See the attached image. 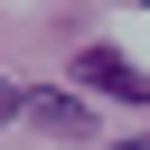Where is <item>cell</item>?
<instances>
[{
    "label": "cell",
    "mask_w": 150,
    "mask_h": 150,
    "mask_svg": "<svg viewBox=\"0 0 150 150\" xmlns=\"http://www.w3.org/2000/svg\"><path fill=\"white\" fill-rule=\"evenodd\" d=\"M9 112H28V94H19V84H0V122H9Z\"/></svg>",
    "instance_id": "obj_3"
},
{
    "label": "cell",
    "mask_w": 150,
    "mask_h": 150,
    "mask_svg": "<svg viewBox=\"0 0 150 150\" xmlns=\"http://www.w3.org/2000/svg\"><path fill=\"white\" fill-rule=\"evenodd\" d=\"M75 84H84V94H122V103H150V75H141L122 47H84V56H75Z\"/></svg>",
    "instance_id": "obj_1"
},
{
    "label": "cell",
    "mask_w": 150,
    "mask_h": 150,
    "mask_svg": "<svg viewBox=\"0 0 150 150\" xmlns=\"http://www.w3.org/2000/svg\"><path fill=\"white\" fill-rule=\"evenodd\" d=\"M28 122L56 131V141H84V131H94V112H84L75 94H28Z\"/></svg>",
    "instance_id": "obj_2"
},
{
    "label": "cell",
    "mask_w": 150,
    "mask_h": 150,
    "mask_svg": "<svg viewBox=\"0 0 150 150\" xmlns=\"http://www.w3.org/2000/svg\"><path fill=\"white\" fill-rule=\"evenodd\" d=\"M122 150H150V141H122Z\"/></svg>",
    "instance_id": "obj_4"
}]
</instances>
